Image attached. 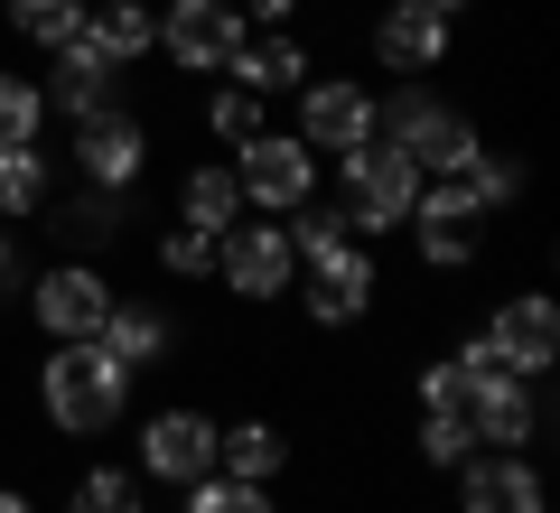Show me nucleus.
<instances>
[{"label":"nucleus","instance_id":"25","mask_svg":"<svg viewBox=\"0 0 560 513\" xmlns=\"http://www.w3.org/2000/svg\"><path fill=\"white\" fill-rule=\"evenodd\" d=\"M47 206V150L20 140V150H0V224H20Z\"/></svg>","mask_w":560,"mask_h":513},{"label":"nucleus","instance_id":"12","mask_svg":"<svg viewBox=\"0 0 560 513\" xmlns=\"http://www.w3.org/2000/svg\"><path fill=\"white\" fill-rule=\"evenodd\" d=\"M47 66H57V84H38V94L57 103L66 121H84V113H103V103H113V84L131 75V66H121L113 47L94 38V28H75V38H66V47H47Z\"/></svg>","mask_w":560,"mask_h":513},{"label":"nucleus","instance_id":"9","mask_svg":"<svg viewBox=\"0 0 560 513\" xmlns=\"http://www.w3.org/2000/svg\"><path fill=\"white\" fill-rule=\"evenodd\" d=\"M448 47H458V20H440V10H420V0H383L374 10V66L383 75L420 84V75L448 66Z\"/></svg>","mask_w":560,"mask_h":513},{"label":"nucleus","instance_id":"37","mask_svg":"<svg viewBox=\"0 0 560 513\" xmlns=\"http://www.w3.org/2000/svg\"><path fill=\"white\" fill-rule=\"evenodd\" d=\"M420 10H440V20H467V0H420Z\"/></svg>","mask_w":560,"mask_h":513},{"label":"nucleus","instance_id":"27","mask_svg":"<svg viewBox=\"0 0 560 513\" xmlns=\"http://www.w3.org/2000/svg\"><path fill=\"white\" fill-rule=\"evenodd\" d=\"M206 131H215L224 150H243L253 131H271V103L243 94V84H224V94H206Z\"/></svg>","mask_w":560,"mask_h":513},{"label":"nucleus","instance_id":"14","mask_svg":"<svg viewBox=\"0 0 560 513\" xmlns=\"http://www.w3.org/2000/svg\"><path fill=\"white\" fill-rule=\"evenodd\" d=\"M300 140L308 150H355V140H374V94L355 75H308L300 84Z\"/></svg>","mask_w":560,"mask_h":513},{"label":"nucleus","instance_id":"31","mask_svg":"<svg viewBox=\"0 0 560 513\" xmlns=\"http://www.w3.org/2000/svg\"><path fill=\"white\" fill-rule=\"evenodd\" d=\"M38 121H47V94H38L28 75H10V66H0V150L38 140Z\"/></svg>","mask_w":560,"mask_h":513},{"label":"nucleus","instance_id":"32","mask_svg":"<svg viewBox=\"0 0 560 513\" xmlns=\"http://www.w3.org/2000/svg\"><path fill=\"white\" fill-rule=\"evenodd\" d=\"M160 271H168V280H206V271H215V234L168 224V234H160Z\"/></svg>","mask_w":560,"mask_h":513},{"label":"nucleus","instance_id":"16","mask_svg":"<svg viewBox=\"0 0 560 513\" xmlns=\"http://www.w3.org/2000/svg\"><path fill=\"white\" fill-rule=\"evenodd\" d=\"M467 430H477V448H533L541 439V383H486V393H467Z\"/></svg>","mask_w":560,"mask_h":513},{"label":"nucleus","instance_id":"2","mask_svg":"<svg viewBox=\"0 0 560 513\" xmlns=\"http://www.w3.org/2000/svg\"><path fill=\"white\" fill-rule=\"evenodd\" d=\"M121 401H131V374L103 355L94 336H84V346H47V364H38V411H47V430L103 439V430L121 420Z\"/></svg>","mask_w":560,"mask_h":513},{"label":"nucleus","instance_id":"7","mask_svg":"<svg viewBox=\"0 0 560 513\" xmlns=\"http://www.w3.org/2000/svg\"><path fill=\"white\" fill-rule=\"evenodd\" d=\"M243 38H253V28H243L234 0H160V57L178 66V75H224Z\"/></svg>","mask_w":560,"mask_h":513},{"label":"nucleus","instance_id":"5","mask_svg":"<svg viewBox=\"0 0 560 513\" xmlns=\"http://www.w3.org/2000/svg\"><path fill=\"white\" fill-rule=\"evenodd\" d=\"M224 168H234V187H243L253 215H290V206L318 197V150H308L300 131H253Z\"/></svg>","mask_w":560,"mask_h":513},{"label":"nucleus","instance_id":"17","mask_svg":"<svg viewBox=\"0 0 560 513\" xmlns=\"http://www.w3.org/2000/svg\"><path fill=\"white\" fill-rule=\"evenodd\" d=\"M224 75H234L243 94H261V103H271V94H300V84L318 75V66H308V47L290 38V28H261V38H243V47H234V66H224Z\"/></svg>","mask_w":560,"mask_h":513},{"label":"nucleus","instance_id":"19","mask_svg":"<svg viewBox=\"0 0 560 513\" xmlns=\"http://www.w3.org/2000/svg\"><path fill=\"white\" fill-rule=\"evenodd\" d=\"M215 467L243 476V486H271V476L290 467V439H280L271 420H215Z\"/></svg>","mask_w":560,"mask_h":513},{"label":"nucleus","instance_id":"35","mask_svg":"<svg viewBox=\"0 0 560 513\" xmlns=\"http://www.w3.org/2000/svg\"><path fill=\"white\" fill-rule=\"evenodd\" d=\"M20 290V243H10V224H0V299Z\"/></svg>","mask_w":560,"mask_h":513},{"label":"nucleus","instance_id":"15","mask_svg":"<svg viewBox=\"0 0 560 513\" xmlns=\"http://www.w3.org/2000/svg\"><path fill=\"white\" fill-rule=\"evenodd\" d=\"M486 336L504 346V364H514L523 383H541L560 364V317H551V299H541V290H514L495 317H486Z\"/></svg>","mask_w":560,"mask_h":513},{"label":"nucleus","instance_id":"28","mask_svg":"<svg viewBox=\"0 0 560 513\" xmlns=\"http://www.w3.org/2000/svg\"><path fill=\"white\" fill-rule=\"evenodd\" d=\"M178 494H187V513H280L271 486H243V476H224V467L197 476V486H178Z\"/></svg>","mask_w":560,"mask_h":513},{"label":"nucleus","instance_id":"10","mask_svg":"<svg viewBox=\"0 0 560 513\" xmlns=\"http://www.w3.org/2000/svg\"><path fill=\"white\" fill-rule=\"evenodd\" d=\"M140 168H150V121L140 113L103 103V113L75 121V178L84 187H140Z\"/></svg>","mask_w":560,"mask_h":513},{"label":"nucleus","instance_id":"23","mask_svg":"<svg viewBox=\"0 0 560 513\" xmlns=\"http://www.w3.org/2000/svg\"><path fill=\"white\" fill-rule=\"evenodd\" d=\"M411 243L430 271H467V261L486 253V224L477 215H411Z\"/></svg>","mask_w":560,"mask_h":513},{"label":"nucleus","instance_id":"4","mask_svg":"<svg viewBox=\"0 0 560 513\" xmlns=\"http://www.w3.org/2000/svg\"><path fill=\"white\" fill-rule=\"evenodd\" d=\"M337 197H346V224H355V234H393V224H411L420 168L374 131V140H355V150H337Z\"/></svg>","mask_w":560,"mask_h":513},{"label":"nucleus","instance_id":"26","mask_svg":"<svg viewBox=\"0 0 560 513\" xmlns=\"http://www.w3.org/2000/svg\"><path fill=\"white\" fill-rule=\"evenodd\" d=\"M66 513H150V504H140V476L131 467H84L75 494H66Z\"/></svg>","mask_w":560,"mask_h":513},{"label":"nucleus","instance_id":"38","mask_svg":"<svg viewBox=\"0 0 560 513\" xmlns=\"http://www.w3.org/2000/svg\"><path fill=\"white\" fill-rule=\"evenodd\" d=\"M541 513H551V504H541Z\"/></svg>","mask_w":560,"mask_h":513},{"label":"nucleus","instance_id":"1","mask_svg":"<svg viewBox=\"0 0 560 513\" xmlns=\"http://www.w3.org/2000/svg\"><path fill=\"white\" fill-rule=\"evenodd\" d=\"M290 253H300V308L318 317V327H355L364 308H374V253H364V234L346 224V206H290Z\"/></svg>","mask_w":560,"mask_h":513},{"label":"nucleus","instance_id":"24","mask_svg":"<svg viewBox=\"0 0 560 513\" xmlns=\"http://www.w3.org/2000/svg\"><path fill=\"white\" fill-rule=\"evenodd\" d=\"M0 10H10V28H20L38 57H47V47H66L84 20H94V0H0Z\"/></svg>","mask_w":560,"mask_h":513},{"label":"nucleus","instance_id":"22","mask_svg":"<svg viewBox=\"0 0 560 513\" xmlns=\"http://www.w3.org/2000/svg\"><path fill=\"white\" fill-rule=\"evenodd\" d=\"M84 28H94L121 66H140L150 47H160V10H150V0H94V20H84Z\"/></svg>","mask_w":560,"mask_h":513},{"label":"nucleus","instance_id":"33","mask_svg":"<svg viewBox=\"0 0 560 513\" xmlns=\"http://www.w3.org/2000/svg\"><path fill=\"white\" fill-rule=\"evenodd\" d=\"M411 393H420V411H467V374H458V355L420 364V374H411Z\"/></svg>","mask_w":560,"mask_h":513},{"label":"nucleus","instance_id":"36","mask_svg":"<svg viewBox=\"0 0 560 513\" xmlns=\"http://www.w3.org/2000/svg\"><path fill=\"white\" fill-rule=\"evenodd\" d=\"M0 513H38V504H28V494H20V486H0Z\"/></svg>","mask_w":560,"mask_h":513},{"label":"nucleus","instance_id":"3","mask_svg":"<svg viewBox=\"0 0 560 513\" xmlns=\"http://www.w3.org/2000/svg\"><path fill=\"white\" fill-rule=\"evenodd\" d=\"M374 131L393 140L401 159H411L420 178H448V168H467V159L486 150L477 121L448 113V103H430V84H393V94H374Z\"/></svg>","mask_w":560,"mask_h":513},{"label":"nucleus","instance_id":"13","mask_svg":"<svg viewBox=\"0 0 560 513\" xmlns=\"http://www.w3.org/2000/svg\"><path fill=\"white\" fill-rule=\"evenodd\" d=\"M458 476V513H541V467L523 448H477Z\"/></svg>","mask_w":560,"mask_h":513},{"label":"nucleus","instance_id":"18","mask_svg":"<svg viewBox=\"0 0 560 513\" xmlns=\"http://www.w3.org/2000/svg\"><path fill=\"white\" fill-rule=\"evenodd\" d=\"M94 346L121 364V374H150V364L168 355V317L150 308V299H113V308H103V327H94Z\"/></svg>","mask_w":560,"mask_h":513},{"label":"nucleus","instance_id":"20","mask_svg":"<svg viewBox=\"0 0 560 513\" xmlns=\"http://www.w3.org/2000/svg\"><path fill=\"white\" fill-rule=\"evenodd\" d=\"M57 234L75 243V261H94L103 243L131 234V187H84L75 206H57Z\"/></svg>","mask_w":560,"mask_h":513},{"label":"nucleus","instance_id":"29","mask_svg":"<svg viewBox=\"0 0 560 513\" xmlns=\"http://www.w3.org/2000/svg\"><path fill=\"white\" fill-rule=\"evenodd\" d=\"M420 467H467L477 457V430H467V411H420Z\"/></svg>","mask_w":560,"mask_h":513},{"label":"nucleus","instance_id":"11","mask_svg":"<svg viewBox=\"0 0 560 513\" xmlns=\"http://www.w3.org/2000/svg\"><path fill=\"white\" fill-rule=\"evenodd\" d=\"M140 476H160V486H197V476H215V420H206L197 401L150 411V420H140Z\"/></svg>","mask_w":560,"mask_h":513},{"label":"nucleus","instance_id":"8","mask_svg":"<svg viewBox=\"0 0 560 513\" xmlns=\"http://www.w3.org/2000/svg\"><path fill=\"white\" fill-rule=\"evenodd\" d=\"M113 299H121V290L94 271V261H47V271L28 280V317L47 327V346H84V336L103 327Z\"/></svg>","mask_w":560,"mask_h":513},{"label":"nucleus","instance_id":"34","mask_svg":"<svg viewBox=\"0 0 560 513\" xmlns=\"http://www.w3.org/2000/svg\"><path fill=\"white\" fill-rule=\"evenodd\" d=\"M234 10H243V28H290L300 0H234Z\"/></svg>","mask_w":560,"mask_h":513},{"label":"nucleus","instance_id":"21","mask_svg":"<svg viewBox=\"0 0 560 513\" xmlns=\"http://www.w3.org/2000/svg\"><path fill=\"white\" fill-rule=\"evenodd\" d=\"M243 215H253V206H243L234 168L197 159V168H187V187H178V224H197V234H224V224H243Z\"/></svg>","mask_w":560,"mask_h":513},{"label":"nucleus","instance_id":"6","mask_svg":"<svg viewBox=\"0 0 560 513\" xmlns=\"http://www.w3.org/2000/svg\"><path fill=\"white\" fill-rule=\"evenodd\" d=\"M215 280L234 299H290V280H300V253H290V234H280V215H243L215 234Z\"/></svg>","mask_w":560,"mask_h":513},{"label":"nucleus","instance_id":"30","mask_svg":"<svg viewBox=\"0 0 560 513\" xmlns=\"http://www.w3.org/2000/svg\"><path fill=\"white\" fill-rule=\"evenodd\" d=\"M458 178H467V197H477V215H495V206H514V197H523V159L477 150V159L458 168Z\"/></svg>","mask_w":560,"mask_h":513}]
</instances>
